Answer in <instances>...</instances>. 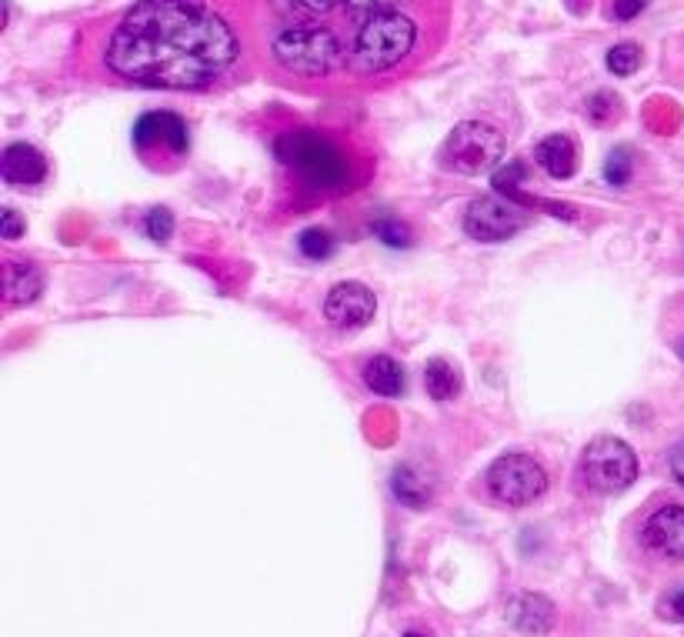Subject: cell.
Wrapping results in <instances>:
<instances>
[{
  "label": "cell",
  "mask_w": 684,
  "mask_h": 637,
  "mask_svg": "<svg viewBox=\"0 0 684 637\" xmlns=\"http://www.w3.org/2000/svg\"><path fill=\"white\" fill-rule=\"evenodd\" d=\"M241 37L210 0H137L103 44V68L147 87L197 90L241 61Z\"/></svg>",
  "instance_id": "1"
},
{
  "label": "cell",
  "mask_w": 684,
  "mask_h": 637,
  "mask_svg": "<svg viewBox=\"0 0 684 637\" xmlns=\"http://www.w3.org/2000/svg\"><path fill=\"white\" fill-rule=\"evenodd\" d=\"M274 154L284 168H291L310 191H318V194L351 191V184H354V161L334 137H328L321 131H288L278 137Z\"/></svg>",
  "instance_id": "2"
},
{
  "label": "cell",
  "mask_w": 684,
  "mask_h": 637,
  "mask_svg": "<svg viewBox=\"0 0 684 637\" xmlns=\"http://www.w3.org/2000/svg\"><path fill=\"white\" fill-rule=\"evenodd\" d=\"M577 477H582V485L588 491H595L601 498L624 494L638 481V454L621 438H595L582 454Z\"/></svg>",
  "instance_id": "3"
},
{
  "label": "cell",
  "mask_w": 684,
  "mask_h": 637,
  "mask_svg": "<svg viewBox=\"0 0 684 637\" xmlns=\"http://www.w3.org/2000/svg\"><path fill=\"white\" fill-rule=\"evenodd\" d=\"M504 157V134H498L491 124H481V121H461L444 147H441V164L454 174H485V171H494Z\"/></svg>",
  "instance_id": "4"
},
{
  "label": "cell",
  "mask_w": 684,
  "mask_h": 637,
  "mask_svg": "<svg viewBox=\"0 0 684 637\" xmlns=\"http://www.w3.org/2000/svg\"><path fill=\"white\" fill-rule=\"evenodd\" d=\"M488 494L504 507H528L548 491V470L538 457L511 451L501 454L485 474Z\"/></svg>",
  "instance_id": "5"
},
{
  "label": "cell",
  "mask_w": 684,
  "mask_h": 637,
  "mask_svg": "<svg viewBox=\"0 0 684 637\" xmlns=\"http://www.w3.org/2000/svg\"><path fill=\"white\" fill-rule=\"evenodd\" d=\"M187 147H191V134L178 114L150 111L134 124V150L154 168H161L164 161H171V164L181 161Z\"/></svg>",
  "instance_id": "6"
},
{
  "label": "cell",
  "mask_w": 684,
  "mask_h": 637,
  "mask_svg": "<svg viewBox=\"0 0 684 637\" xmlns=\"http://www.w3.org/2000/svg\"><path fill=\"white\" fill-rule=\"evenodd\" d=\"M528 228V215L504 197H478L464 210V231L481 244H504Z\"/></svg>",
  "instance_id": "7"
},
{
  "label": "cell",
  "mask_w": 684,
  "mask_h": 637,
  "mask_svg": "<svg viewBox=\"0 0 684 637\" xmlns=\"http://www.w3.org/2000/svg\"><path fill=\"white\" fill-rule=\"evenodd\" d=\"M642 544L651 558L684 564V504H661L642 520Z\"/></svg>",
  "instance_id": "8"
},
{
  "label": "cell",
  "mask_w": 684,
  "mask_h": 637,
  "mask_svg": "<svg viewBox=\"0 0 684 637\" xmlns=\"http://www.w3.org/2000/svg\"><path fill=\"white\" fill-rule=\"evenodd\" d=\"M378 301L371 287L361 281H341L325 297V317L338 331H361L375 321Z\"/></svg>",
  "instance_id": "9"
},
{
  "label": "cell",
  "mask_w": 684,
  "mask_h": 637,
  "mask_svg": "<svg viewBox=\"0 0 684 637\" xmlns=\"http://www.w3.org/2000/svg\"><path fill=\"white\" fill-rule=\"evenodd\" d=\"M0 174L8 184H44L47 181V157L30 144H11L0 157Z\"/></svg>",
  "instance_id": "10"
},
{
  "label": "cell",
  "mask_w": 684,
  "mask_h": 637,
  "mask_svg": "<svg viewBox=\"0 0 684 637\" xmlns=\"http://www.w3.org/2000/svg\"><path fill=\"white\" fill-rule=\"evenodd\" d=\"M44 294V271L27 260H4V301L8 307H24Z\"/></svg>",
  "instance_id": "11"
},
{
  "label": "cell",
  "mask_w": 684,
  "mask_h": 637,
  "mask_svg": "<svg viewBox=\"0 0 684 637\" xmlns=\"http://www.w3.org/2000/svg\"><path fill=\"white\" fill-rule=\"evenodd\" d=\"M535 161L538 168L554 177V181H567L577 171V144L567 134H548L538 147H535Z\"/></svg>",
  "instance_id": "12"
},
{
  "label": "cell",
  "mask_w": 684,
  "mask_h": 637,
  "mask_svg": "<svg viewBox=\"0 0 684 637\" xmlns=\"http://www.w3.org/2000/svg\"><path fill=\"white\" fill-rule=\"evenodd\" d=\"M508 621L524 634H545L554 624V604L545 595H517L508 604Z\"/></svg>",
  "instance_id": "13"
},
{
  "label": "cell",
  "mask_w": 684,
  "mask_h": 637,
  "mask_svg": "<svg viewBox=\"0 0 684 637\" xmlns=\"http://www.w3.org/2000/svg\"><path fill=\"white\" fill-rule=\"evenodd\" d=\"M364 384L381 397L404 394V367L394 357H371L364 364Z\"/></svg>",
  "instance_id": "14"
},
{
  "label": "cell",
  "mask_w": 684,
  "mask_h": 637,
  "mask_svg": "<svg viewBox=\"0 0 684 637\" xmlns=\"http://www.w3.org/2000/svg\"><path fill=\"white\" fill-rule=\"evenodd\" d=\"M394 494H398L401 504L420 511V507L431 504V481L414 464H401L394 470Z\"/></svg>",
  "instance_id": "15"
},
{
  "label": "cell",
  "mask_w": 684,
  "mask_h": 637,
  "mask_svg": "<svg viewBox=\"0 0 684 637\" xmlns=\"http://www.w3.org/2000/svg\"><path fill=\"white\" fill-rule=\"evenodd\" d=\"M425 388H428L431 401H438V404L454 401L457 391H461V375H457V367H454L451 360H444V357L428 360V367H425Z\"/></svg>",
  "instance_id": "16"
},
{
  "label": "cell",
  "mask_w": 684,
  "mask_h": 637,
  "mask_svg": "<svg viewBox=\"0 0 684 637\" xmlns=\"http://www.w3.org/2000/svg\"><path fill=\"white\" fill-rule=\"evenodd\" d=\"M642 68V47L638 44H614L608 50V71L614 77H631Z\"/></svg>",
  "instance_id": "17"
},
{
  "label": "cell",
  "mask_w": 684,
  "mask_h": 637,
  "mask_svg": "<svg viewBox=\"0 0 684 637\" xmlns=\"http://www.w3.org/2000/svg\"><path fill=\"white\" fill-rule=\"evenodd\" d=\"M297 247H301V254L310 257V260H325V257L334 254V237H331L328 231H321V228H307V231H301Z\"/></svg>",
  "instance_id": "18"
},
{
  "label": "cell",
  "mask_w": 684,
  "mask_h": 637,
  "mask_svg": "<svg viewBox=\"0 0 684 637\" xmlns=\"http://www.w3.org/2000/svg\"><path fill=\"white\" fill-rule=\"evenodd\" d=\"M631 174H635V161H631V150L627 147H614L608 164H604V177L614 184V187H627L631 184Z\"/></svg>",
  "instance_id": "19"
},
{
  "label": "cell",
  "mask_w": 684,
  "mask_h": 637,
  "mask_svg": "<svg viewBox=\"0 0 684 637\" xmlns=\"http://www.w3.org/2000/svg\"><path fill=\"white\" fill-rule=\"evenodd\" d=\"M371 231L388 244V247H407L411 244V234H407V228L401 224V221H394V218H381V221H375L371 224Z\"/></svg>",
  "instance_id": "20"
},
{
  "label": "cell",
  "mask_w": 684,
  "mask_h": 637,
  "mask_svg": "<svg viewBox=\"0 0 684 637\" xmlns=\"http://www.w3.org/2000/svg\"><path fill=\"white\" fill-rule=\"evenodd\" d=\"M171 231H174V218H171V210H164V207L150 210V215H147V234H150V241L164 244V241L171 237Z\"/></svg>",
  "instance_id": "21"
},
{
  "label": "cell",
  "mask_w": 684,
  "mask_h": 637,
  "mask_svg": "<svg viewBox=\"0 0 684 637\" xmlns=\"http://www.w3.org/2000/svg\"><path fill=\"white\" fill-rule=\"evenodd\" d=\"M618 114V97L614 94H595L591 97V103H588V118L595 121V124H604V121H611Z\"/></svg>",
  "instance_id": "22"
},
{
  "label": "cell",
  "mask_w": 684,
  "mask_h": 637,
  "mask_svg": "<svg viewBox=\"0 0 684 637\" xmlns=\"http://www.w3.org/2000/svg\"><path fill=\"white\" fill-rule=\"evenodd\" d=\"M645 8H648V0H614V11L611 14L618 21H635Z\"/></svg>",
  "instance_id": "23"
},
{
  "label": "cell",
  "mask_w": 684,
  "mask_h": 637,
  "mask_svg": "<svg viewBox=\"0 0 684 637\" xmlns=\"http://www.w3.org/2000/svg\"><path fill=\"white\" fill-rule=\"evenodd\" d=\"M661 614L671 617V621H684V588L671 591V595L661 601Z\"/></svg>",
  "instance_id": "24"
},
{
  "label": "cell",
  "mask_w": 684,
  "mask_h": 637,
  "mask_svg": "<svg viewBox=\"0 0 684 637\" xmlns=\"http://www.w3.org/2000/svg\"><path fill=\"white\" fill-rule=\"evenodd\" d=\"M668 470H671L674 481L684 488V438L671 448V454H668Z\"/></svg>",
  "instance_id": "25"
},
{
  "label": "cell",
  "mask_w": 684,
  "mask_h": 637,
  "mask_svg": "<svg viewBox=\"0 0 684 637\" xmlns=\"http://www.w3.org/2000/svg\"><path fill=\"white\" fill-rule=\"evenodd\" d=\"M0 221H4V241H17V237L24 234V221H21L17 210L4 207V215H0Z\"/></svg>",
  "instance_id": "26"
},
{
  "label": "cell",
  "mask_w": 684,
  "mask_h": 637,
  "mask_svg": "<svg viewBox=\"0 0 684 637\" xmlns=\"http://www.w3.org/2000/svg\"><path fill=\"white\" fill-rule=\"evenodd\" d=\"M674 351L681 354V360H684V331L677 334V341H674Z\"/></svg>",
  "instance_id": "27"
},
{
  "label": "cell",
  "mask_w": 684,
  "mask_h": 637,
  "mask_svg": "<svg viewBox=\"0 0 684 637\" xmlns=\"http://www.w3.org/2000/svg\"><path fill=\"white\" fill-rule=\"evenodd\" d=\"M404 637H428V634H420V630H407Z\"/></svg>",
  "instance_id": "28"
}]
</instances>
